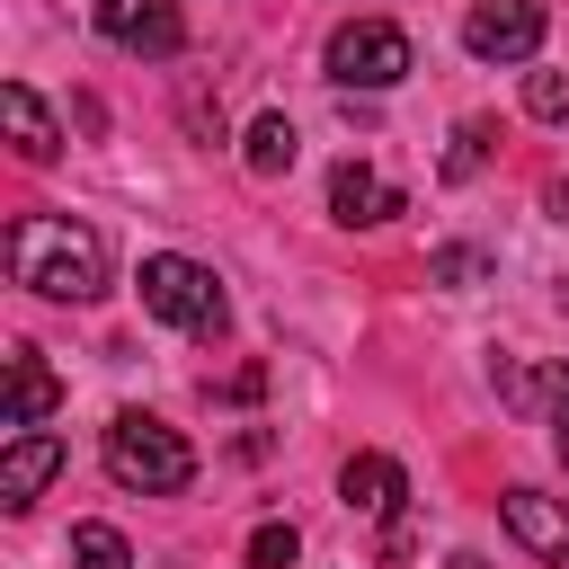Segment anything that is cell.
Returning a JSON list of instances; mask_svg holds the SVG:
<instances>
[{"label":"cell","instance_id":"5bb4252c","mask_svg":"<svg viewBox=\"0 0 569 569\" xmlns=\"http://www.w3.org/2000/svg\"><path fill=\"white\" fill-rule=\"evenodd\" d=\"M489 142H498V124H489V116H462V124H453V142H445V169H436V178H445V187H462V178H480V160H489Z\"/></svg>","mask_w":569,"mask_h":569},{"label":"cell","instance_id":"ac0fdd59","mask_svg":"<svg viewBox=\"0 0 569 569\" xmlns=\"http://www.w3.org/2000/svg\"><path fill=\"white\" fill-rule=\"evenodd\" d=\"M427 276H436V284H480V276H489V258H480V249H436V258H427Z\"/></svg>","mask_w":569,"mask_h":569},{"label":"cell","instance_id":"9c48e42d","mask_svg":"<svg viewBox=\"0 0 569 569\" xmlns=\"http://www.w3.org/2000/svg\"><path fill=\"white\" fill-rule=\"evenodd\" d=\"M62 471V436H44V427H18L9 436V453H0V507H36V489Z\"/></svg>","mask_w":569,"mask_h":569},{"label":"cell","instance_id":"3957f363","mask_svg":"<svg viewBox=\"0 0 569 569\" xmlns=\"http://www.w3.org/2000/svg\"><path fill=\"white\" fill-rule=\"evenodd\" d=\"M142 311L151 320H169V329H187V338H222V320H231V302H222V284H213V267H196V258H178V249H160V258H142Z\"/></svg>","mask_w":569,"mask_h":569},{"label":"cell","instance_id":"7a4b0ae2","mask_svg":"<svg viewBox=\"0 0 569 569\" xmlns=\"http://www.w3.org/2000/svg\"><path fill=\"white\" fill-rule=\"evenodd\" d=\"M98 453H107V480L116 489H142V498H178L196 480V445L169 418H151V409H116Z\"/></svg>","mask_w":569,"mask_h":569},{"label":"cell","instance_id":"8fae6325","mask_svg":"<svg viewBox=\"0 0 569 569\" xmlns=\"http://www.w3.org/2000/svg\"><path fill=\"white\" fill-rule=\"evenodd\" d=\"M62 409V382H53V365L36 356V347H18L9 356V427H44Z\"/></svg>","mask_w":569,"mask_h":569},{"label":"cell","instance_id":"277c9868","mask_svg":"<svg viewBox=\"0 0 569 569\" xmlns=\"http://www.w3.org/2000/svg\"><path fill=\"white\" fill-rule=\"evenodd\" d=\"M320 62H329L338 89H391V80H409V36L391 18H347Z\"/></svg>","mask_w":569,"mask_h":569},{"label":"cell","instance_id":"5b68a950","mask_svg":"<svg viewBox=\"0 0 569 569\" xmlns=\"http://www.w3.org/2000/svg\"><path fill=\"white\" fill-rule=\"evenodd\" d=\"M542 27H551L542 0H471L462 53H471V62H533V53H542Z\"/></svg>","mask_w":569,"mask_h":569},{"label":"cell","instance_id":"52a82bcc","mask_svg":"<svg viewBox=\"0 0 569 569\" xmlns=\"http://www.w3.org/2000/svg\"><path fill=\"white\" fill-rule=\"evenodd\" d=\"M498 516H507V533H516L533 560L569 569V498H542V489H507V498H498Z\"/></svg>","mask_w":569,"mask_h":569},{"label":"cell","instance_id":"ba28073f","mask_svg":"<svg viewBox=\"0 0 569 569\" xmlns=\"http://www.w3.org/2000/svg\"><path fill=\"white\" fill-rule=\"evenodd\" d=\"M329 213H338V222H391V213H409V196H400L382 169L338 160V169H329Z\"/></svg>","mask_w":569,"mask_h":569},{"label":"cell","instance_id":"d6986e66","mask_svg":"<svg viewBox=\"0 0 569 569\" xmlns=\"http://www.w3.org/2000/svg\"><path fill=\"white\" fill-rule=\"evenodd\" d=\"M445 569H489V560H471V551H453V560H445Z\"/></svg>","mask_w":569,"mask_h":569},{"label":"cell","instance_id":"7c38bea8","mask_svg":"<svg viewBox=\"0 0 569 569\" xmlns=\"http://www.w3.org/2000/svg\"><path fill=\"white\" fill-rule=\"evenodd\" d=\"M0 116H9L18 160H53V151H62V133H53V116H44V98H36L27 80H9V89H0Z\"/></svg>","mask_w":569,"mask_h":569},{"label":"cell","instance_id":"ffe728a7","mask_svg":"<svg viewBox=\"0 0 569 569\" xmlns=\"http://www.w3.org/2000/svg\"><path fill=\"white\" fill-rule=\"evenodd\" d=\"M560 462H569V418H560Z\"/></svg>","mask_w":569,"mask_h":569},{"label":"cell","instance_id":"8992f818","mask_svg":"<svg viewBox=\"0 0 569 569\" xmlns=\"http://www.w3.org/2000/svg\"><path fill=\"white\" fill-rule=\"evenodd\" d=\"M98 36L124 44V53L169 62V53L187 44V18H178V0H98Z\"/></svg>","mask_w":569,"mask_h":569},{"label":"cell","instance_id":"9a60e30c","mask_svg":"<svg viewBox=\"0 0 569 569\" xmlns=\"http://www.w3.org/2000/svg\"><path fill=\"white\" fill-rule=\"evenodd\" d=\"M71 569H133V551H124L116 525H80L71 533Z\"/></svg>","mask_w":569,"mask_h":569},{"label":"cell","instance_id":"6da1fadb","mask_svg":"<svg viewBox=\"0 0 569 569\" xmlns=\"http://www.w3.org/2000/svg\"><path fill=\"white\" fill-rule=\"evenodd\" d=\"M9 276L44 302H98L107 293V240L71 213H18L9 222Z\"/></svg>","mask_w":569,"mask_h":569},{"label":"cell","instance_id":"e0dca14e","mask_svg":"<svg viewBox=\"0 0 569 569\" xmlns=\"http://www.w3.org/2000/svg\"><path fill=\"white\" fill-rule=\"evenodd\" d=\"M293 551H302L293 525H258V533H249V569H293Z\"/></svg>","mask_w":569,"mask_h":569},{"label":"cell","instance_id":"4fadbf2b","mask_svg":"<svg viewBox=\"0 0 569 569\" xmlns=\"http://www.w3.org/2000/svg\"><path fill=\"white\" fill-rule=\"evenodd\" d=\"M293 151H302V142H293V124H284V116H258V124L240 133L249 178H284V169H293Z\"/></svg>","mask_w":569,"mask_h":569},{"label":"cell","instance_id":"30bf717a","mask_svg":"<svg viewBox=\"0 0 569 569\" xmlns=\"http://www.w3.org/2000/svg\"><path fill=\"white\" fill-rule=\"evenodd\" d=\"M338 498H347L356 516H400V498H409V471H400L391 453H347V471H338Z\"/></svg>","mask_w":569,"mask_h":569},{"label":"cell","instance_id":"2e32d148","mask_svg":"<svg viewBox=\"0 0 569 569\" xmlns=\"http://www.w3.org/2000/svg\"><path fill=\"white\" fill-rule=\"evenodd\" d=\"M525 116L560 124V116H569V71H525Z\"/></svg>","mask_w":569,"mask_h":569}]
</instances>
